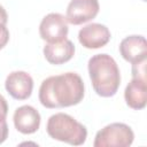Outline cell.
Segmentation results:
<instances>
[{
	"label": "cell",
	"mask_w": 147,
	"mask_h": 147,
	"mask_svg": "<svg viewBox=\"0 0 147 147\" xmlns=\"http://www.w3.org/2000/svg\"><path fill=\"white\" fill-rule=\"evenodd\" d=\"M85 86L76 72H64L49 76L41 82L38 98L40 103L49 109L67 108L80 103L84 99Z\"/></svg>",
	"instance_id": "6da1fadb"
},
{
	"label": "cell",
	"mask_w": 147,
	"mask_h": 147,
	"mask_svg": "<svg viewBox=\"0 0 147 147\" xmlns=\"http://www.w3.org/2000/svg\"><path fill=\"white\" fill-rule=\"evenodd\" d=\"M94 92L101 98L114 96L121 85V72L116 61L108 54H95L87 63Z\"/></svg>",
	"instance_id": "7a4b0ae2"
},
{
	"label": "cell",
	"mask_w": 147,
	"mask_h": 147,
	"mask_svg": "<svg viewBox=\"0 0 147 147\" xmlns=\"http://www.w3.org/2000/svg\"><path fill=\"white\" fill-rule=\"evenodd\" d=\"M46 131L52 139L71 146H80L87 138L86 126L64 113L52 115L47 121Z\"/></svg>",
	"instance_id": "3957f363"
},
{
	"label": "cell",
	"mask_w": 147,
	"mask_h": 147,
	"mask_svg": "<svg viewBox=\"0 0 147 147\" xmlns=\"http://www.w3.org/2000/svg\"><path fill=\"white\" fill-rule=\"evenodd\" d=\"M134 140L132 129L125 123H110L95 134L94 147H127Z\"/></svg>",
	"instance_id": "277c9868"
},
{
	"label": "cell",
	"mask_w": 147,
	"mask_h": 147,
	"mask_svg": "<svg viewBox=\"0 0 147 147\" xmlns=\"http://www.w3.org/2000/svg\"><path fill=\"white\" fill-rule=\"evenodd\" d=\"M69 32L67 18L60 13H49L39 24V34L46 42H57L67 38Z\"/></svg>",
	"instance_id": "5b68a950"
},
{
	"label": "cell",
	"mask_w": 147,
	"mask_h": 147,
	"mask_svg": "<svg viewBox=\"0 0 147 147\" xmlns=\"http://www.w3.org/2000/svg\"><path fill=\"white\" fill-rule=\"evenodd\" d=\"M99 10V0H71L67 7L65 18L72 25H80L95 18Z\"/></svg>",
	"instance_id": "8992f818"
},
{
	"label": "cell",
	"mask_w": 147,
	"mask_h": 147,
	"mask_svg": "<svg viewBox=\"0 0 147 147\" xmlns=\"http://www.w3.org/2000/svg\"><path fill=\"white\" fill-rule=\"evenodd\" d=\"M109 29L101 23H90L83 26L78 32L80 45L87 49H98L106 46L110 40Z\"/></svg>",
	"instance_id": "52a82bcc"
},
{
	"label": "cell",
	"mask_w": 147,
	"mask_h": 147,
	"mask_svg": "<svg viewBox=\"0 0 147 147\" xmlns=\"http://www.w3.org/2000/svg\"><path fill=\"white\" fill-rule=\"evenodd\" d=\"M5 88L11 98L16 100H26L32 94L33 79L26 71H13L5 80Z\"/></svg>",
	"instance_id": "ba28073f"
},
{
	"label": "cell",
	"mask_w": 147,
	"mask_h": 147,
	"mask_svg": "<svg viewBox=\"0 0 147 147\" xmlns=\"http://www.w3.org/2000/svg\"><path fill=\"white\" fill-rule=\"evenodd\" d=\"M15 129L22 134H32L38 131L41 122L39 111L29 105L16 108L13 115Z\"/></svg>",
	"instance_id": "9c48e42d"
},
{
	"label": "cell",
	"mask_w": 147,
	"mask_h": 147,
	"mask_svg": "<svg viewBox=\"0 0 147 147\" xmlns=\"http://www.w3.org/2000/svg\"><path fill=\"white\" fill-rule=\"evenodd\" d=\"M119 54L126 61L132 63L146 60L147 42L144 36L132 34L125 37L119 44Z\"/></svg>",
	"instance_id": "30bf717a"
},
{
	"label": "cell",
	"mask_w": 147,
	"mask_h": 147,
	"mask_svg": "<svg viewBox=\"0 0 147 147\" xmlns=\"http://www.w3.org/2000/svg\"><path fill=\"white\" fill-rule=\"evenodd\" d=\"M75 51L74 42L65 38L57 42H47L44 46L42 53L48 63L60 65L70 61L75 55Z\"/></svg>",
	"instance_id": "8fae6325"
},
{
	"label": "cell",
	"mask_w": 147,
	"mask_h": 147,
	"mask_svg": "<svg viewBox=\"0 0 147 147\" xmlns=\"http://www.w3.org/2000/svg\"><path fill=\"white\" fill-rule=\"evenodd\" d=\"M126 105L136 110L144 109L147 103V84L146 79L132 78L124 91Z\"/></svg>",
	"instance_id": "7c38bea8"
},
{
	"label": "cell",
	"mask_w": 147,
	"mask_h": 147,
	"mask_svg": "<svg viewBox=\"0 0 147 147\" xmlns=\"http://www.w3.org/2000/svg\"><path fill=\"white\" fill-rule=\"evenodd\" d=\"M131 72H132V78L146 79V60H142L137 63H132Z\"/></svg>",
	"instance_id": "4fadbf2b"
},
{
	"label": "cell",
	"mask_w": 147,
	"mask_h": 147,
	"mask_svg": "<svg viewBox=\"0 0 147 147\" xmlns=\"http://www.w3.org/2000/svg\"><path fill=\"white\" fill-rule=\"evenodd\" d=\"M9 41V30L5 24H0V49H2Z\"/></svg>",
	"instance_id": "5bb4252c"
},
{
	"label": "cell",
	"mask_w": 147,
	"mask_h": 147,
	"mask_svg": "<svg viewBox=\"0 0 147 147\" xmlns=\"http://www.w3.org/2000/svg\"><path fill=\"white\" fill-rule=\"evenodd\" d=\"M7 114H8V103H7V100L0 94V123L3 122V121H6Z\"/></svg>",
	"instance_id": "9a60e30c"
},
{
	"label": "cell",
	"mask_w": 147,
	"mask_h": 147,
	"mask_svg": "<svg viewBox=\"0 0 147 147\" xmlns=\"http://www.w3.org/2000/svg\"><path fill=\"white\" fill-rule=\"evenodd\" d=\"M8 132H9V129H8L7 122L6 121L1 122L0 123V145L3 144L8 138Z\"/></svg>",
	"instance_id": "2e32d148"
},
{
	"label": "cell",
	"mask_w": 147,
	"mask_h": 147,
	"mask_svg": "<svg viewBox=\"0 0 147 147\" xmlns=\"http://www.w3.org/2000/svg\"><path fill=\"white\" fill-rule=\"evenodd\" d=\"M8 22V15H7V11L6 9L3 8V6L0 5V24H7Z\"/></svg>",
	"instance_id": "e0dca14e"
},
{
	"label": "cell",
	"mask_w": 147,
	"mask_h": 147,
	"mask_svg": "<svg viewBox=\"0 0 147 147\" xmlns=\"http://www.w3.org/2000/svg\"><path fill=\"white\" fill-rule=\"evenodd\" d=\"M142 1H147V0H142Z\"/></svg>",
	"instance_id": "ac0fdd59"
}]
</instances>
